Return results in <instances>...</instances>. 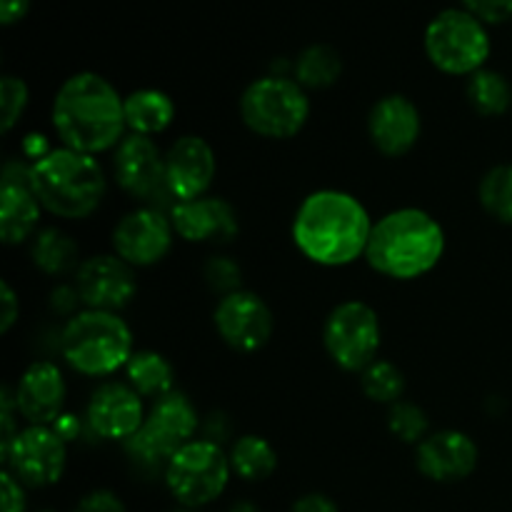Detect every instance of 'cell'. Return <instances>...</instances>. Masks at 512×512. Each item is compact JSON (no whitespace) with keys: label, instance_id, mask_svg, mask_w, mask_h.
<instances>
[{"label":"cell","instance_id":"cell-1","mask_svg":"<svg viewBox=\"0 0 512 512\" xmlns=\"http://www.w3.org/2000/svg\"><path fill=\"white\" fill-rule=\"evenodd\" d=\"M373 223L358 198L343 190L308 195L293 220V240L300 253L325 268H340L365 255Z\"/></svg>","mask_w":512,"mask_h":512},{"label":"cell","instance_id":"cell-2","mask_svg":"<svg viewBox=\"0 0 512 512\" xmlns=\"http://www.w3.org/2000/svg\"><path fill=\"white\" fill-rule=\"evenodd\" d=\"M50 118L65 148L88 155L118 148L128 128L123 98L98 73H75L65 80Z\"/></svg>","mask_w":512,"mask_h":512},{"label":"cell","instance_id":"cell-3","mask_svg":"<svg viewBox=\"0 0 512 512\" xmlns=\"http://www.w3.org/2000/svg\"><path fill=\"white\" fill-rule=\"evenodd\" d=\"M445 250V233L438 220L418 208H400L380 218L370 233V268L395 280H413L430 273Z\"/></svg>","mask_w":512,"mask_h":512},{"label":"cell","instance_id":"cell-4","mask_svg":"<svg viewBox=\"0 0 512 512\" xmlns=\"http://www.w3.org/2000/svg\"><path fill=\"white\" fill-rule=\"evenodd\" d=\"M30 165V183L48 213L65 220H83L103 203L105 173L93 155L63 145Z\"/></svg>","mask_w":512,"mask_h":512},{"label":"cell","instance_id":"cell-5","mask_svg":"<svg viewBox=\"0 0 512 512\" xmlns=\"http://www.w3.org/2000/svg\"><path fill=\"white\" fill-rule=\"evenodd\" d=\"M65 363L88 378H105L133 358V333L120 315L108 310H83L60 333Z\"/></svg>","mask_w":512,"mask_h":512},{"label":"cell","instance_id":"cell-6","mask_svg":"<svg viewBox=\"0 0 512 512\" xmlns=\"http://www.w3.org/2000/svg\"><path fill=\"white\" fill-rule=\"evenodd\" d=\"M198 425V413L183 393L163 395L153 403L143 428L125 440L130 463L143 473H158V470L165 473L170 458L193 440Z\"/></svg>","mask_w":512,"mask_h":512},{"label":"cell","instance_id":"cell-7","mask_svg":"<svg viewBox=\"0 0 512 512\" xmlns=\"http://www.w3.org/2000/svg\"><path fill=\"white\" fill-rule=\"evenodd\" d=\"M240 118L260 138H293L308 123L310 100L303 85L288 75H265L245 88Z\"/></svg>","mask_w":512,"mask_h":512},{"label":"cell","instance_id":"cell-8","mask_svg":"<svg viewBox=\"0 0 512 512\" xmlns=\"http://www.w3.org/2000/svg\"><path fill=\"white\" fill-rule=\"evenodd\" d=\"M233 475L230 455L213 440H190L170 458L163 478L170 495L185 508L195 510L215 503Z\"/></svg>","mask_w":512,"mask_h":512},{"label":"cell","instance_id":"cell-9","mask_svg":"<svg viewBox=\"0 0 512 512\" xmlns=\"http://www.w3.org/2000/svg\"><path fill=\"white\" fill-rule=\"evenodd\" d=\"M425 53L443 73L473 75L490 58V35L473 13L450 8L435 15L425 28Z\"/></svg>","mask_w":512,"mask_h":512},{"label":"cell","instance_id":"cell-10","mask_svg":"<svg viewBox=\"0 0 512 512\" xmlns=\"http://www.w3.org/2000/svg\"><path fill=\"white\" fill-rule=\"evenodd\" d=\"M323 343L338 368L348 373H363L378 360L380 320L368 303L348 300L328 315L323 328Z\"/></svg>","mask_w":512,"mask_h":512},{"label":"cell","instance_id":"cell-11","mask_svg":"<svg viewBox=\"0 0 512 512\" xmlns=\"http://www.w3.org/2000/svg\"><path fill=\"white\" fill-rule=\"evenodd\" d=\"M68 463L65 440L48 425H28L18 433L3 458L5 470L20 485L33 490L50 488L58 483Z\"/></svg>","mask_w":512,"mask_h":512},{"label":"cell","instance_id":"cell-12","mask_svg":"<svg viewBox=\"0 0 512 512\" xmlns=\"http://www.w3.org/2000/svg\"><path fill=\"white\" fill-rule=\"evenodd\" d=\"M173 220L163 210L145 205L125 215L113 230V248L130 268L160 263L173 248Z\"/></svg>","mask_w":512,"mask_h":512},{"label":"cell","instance_id":"cell-13","mask_svg":"<svg viewBox=\"0 0 512 512\" xmlns=\"http://www.w3.org/2000/svg\"><path fill=\"white\" fill-rule=\"evenodd\" d=\"M113 168L115 180L130 198L143 203H158L160 195L173 198L165 183V155L148 135H125L115 148Z\"/></svg>","mask_w":512,"mask_h":512},{"label":"cell","instance_id":"cell-14","mask_svg":"<svg viewBox=\"0 0 512 512\" xmlns=\"http://www.w3.org/2000/svg\"><path fill=\"white\" fill-rule=\"evenodd\" d=\"M215 328H218L223 343L238 353H255L265 348L273 338V313L260 295L250 290H235V293L220 298L215 308Z\"/></svg>","mask_w":512,"mask_h":512},{"label":"cell","instance_id":"cell-15","mask_svg":"<svg viewBox=\"0 0 512 512\" xmlns=\"http://www.w3.org/2000/svg\"><path fill=\"white\" fill-rule=\"evenodd\" d=\"M75 290L88 310H115L130 305L138 293L135 273L118 255H93L75 270Z\"/></svg>","mask_w":512,"mask_h":512},{"label":"cell","instance_id":"cell-16","mask_svg":"<svg viewBox=\"0 0 512 512\" xmlns=\"http://www.w3.org/2000/svg\"><path fill=\"white\" fill-rule=\"evenodd\" d=\"M33 165L10 160L0 178V238L5 245H20L40 223V200L30 183Z\"/></svg>","mask_w":512,"mask_h":512},{"label":"cell","instance_id":"cell-17","mask_svg":"<svg viewBox=\"0 0 512 512\" xmlns=\"http://www.w3.org/2000/svg\"><path fill=\"white\" fill-rule=\"evenodd\" d=\"M215 178V153L198 135L178 138L165 153V183L178 203L205 198Z\"/></svg>","mask_w":512,"mask_h":512},{"label":"cell","instance_id":"cell-18","mask_svg":"<svg viewBox=\"0 0 512 512\" xmlns=\"http://www.w3.org/2000/svg\"><path fill=\"white\" fill-rule=\"evenodd\" d=\"M85 420L98 438L125 443L143 428V398L125 383H103L90 398Z\"/></svg>","mask_w":512,"mask_h":512},{"label":"cell","instance_id":"cell-19","mask_svg":"<svg viewBox=\"0 0 512 512\" xmlns=\"http://www.w3.org/2000/svg\"><path fill=\"white\" fill-rule=\"evenodd\" d=\"M478 445L460 430L428 435L415 450L418 470L433 483H460L478 468Z\"/></svg>","mask_w":512,"mask_h":512},{"label":"cell","instance_id":"cell-20","mask_svg":"<svg viewBox=\"0 0 512 512\" xmlns=\"http://www.w3.org/2000/svg\"><path fill=\"white\" fill-rule=\"evenodd\" d=\"M423 130L418 105L405 95H385L368 115V133L375 148L388 158H400L415 148Z\"/></svg>","mask_w":512,"mask_h":512},{"label":"cell","instance_id":"cell-21","mask_svg":"<svg viewBox=\"0 0 512 512\" xmlns=\"http://www.w3.org/2000/svg\"><path fill=\"white\" fill-rule=\"evenodd\" d=\"M65 378L60 368L48 360H38L30 365L15 388L18 413L28 425H48L53 428L63 418L65 408Z\"/></svg>","mask_w":512,"mask_h":512},{"label":"cell","instance_id":"cell-22","mask_svg":"<svg viewBox=\"0 0 512 512\" xmlns=\"http://www.w3.org/2000/svg\"><path fill=\"white\" fill-rule=\"evenodd\" d=\"M175 233L188 243H230L238 235V215L223 198L175 203L170 210Z\"/></svg>","mask_w":512,"mask_h":512},{"label":"cell","instance_id":"cell-23","mask_svg":"<svg viewBox=\"0 0 512 512\" xmlns=\"http://www.w3.org/2000/svg\"><path fill=\"white\" fill-rule=\"evenodd\" d=\"M125 125L135 135H158L170 128L175 118V103L168 93L155 88H143L123 98Z\"/></svg>","mask_w":512,"mask_h":512},{"label":"cell","instance_id":"cell-24","mask_svg":"<svg viewBox=\"0 0 512 512\" xmlns=\"http://www.w3.org/2000/svg\"><path fill=\"white\" fill-rule=\"evenodd\" d=\"M128 385L140 395V398L160 400L163 395L173 393V365L155 350H140L125 365Z\"/></svg>","mask_w":512,"mask_h":512},{"label":"cell","instance_id":"cell-25","mask_svg":"<svg viewBox=\"0 0 512 512\" xmlns=\"http://www.w3.org/2000/svg\"><path fill=\"white\" fill-rule=\"evenodd\" d=\"M343 75V58L333 45H308L293 63V80L303 88L325 90Z\"/></svg>","mask_w":512,"mask_h":512},{"label":"cell","instance_id":"cell-26","mask_svg":"<svg viewBox=\"0 0 512 512\" xmlns=\"http://www.w3.org/2000/svg\"><path fill=\"white\" fill-rule=\"evenodd\" d=\"M230 468L245 483H260V480H268L275 473L278 453L260 435H243L230 450Z\"/></svg>","mask_w":512,"mask_h":512},{"label":"cell","instance_id":"cell-27","mask_svg":"<svg viewBox=\"0 0 512 512\" xmlns=\"http://www.w3.org/2000/svg\"><path fill=\"white\" fill-rule=\"evenodd\" d=\"M35 268L48 275H65L78 263V243L58 228H45L33 235L30 245Z\"/></svg>","mask_w":512,"mask_h":512},{"label":"cell","instance_id":"cell-28","mask_svg":"<svg viewBox=\"0 0 512 512\" xmlns=\"http://www.w3.org/2000/svg\"><path fill=\"white\" fill-rule=\"evenodd\" d=\"M465 93H468V100L475 113L485 115V118L508 113L512 105V88L508 80H505V75H500L498 70L480 68L478 73L470 75Z\"/></svg>","mask_w":512,"mask_h":512},{"label":"cell","instance_id":"cell-29","mask_svg":"<svg viewBox=\"0 0 512 512\" xmlns=\"http://www.w3.org/2000/svg\"><path fill=\"white\" fill-rule=\"evenodd\" d=\"M480 205L500 223L512 225V165H495L480 180Z\"/></svg>","mask_w":512,"mask_h":512},{"label":"cell","instance_id":"cell-30","mask_svg":"<svg viewBox=\"0 0 512 512\" xmlns=\"http://www.w3.org/2000/svg\"><path fill=\"white\" fill-rule=\"evenodd\" d=\"M360 385H363V393L373 403L395 405L398 400H403L405 393L403 373L393 363H388V360H375L373 365H368L360 373Z\"/></svg>","mask_w":512,"mask_h":512},{"label":"cell","instance_id":"cell-31","mask_svg":"<svg viewBox=\"0 0 512 512\" xmlns=\"http://www.w3.org/2000/svg\"><path fill=\"white\" fill-rule=\"evenodd\" d=\"M388 428L403 443H423L428 438L430 420L425 415V410H420L415 403L408 400H398L395 405H390L388 413Z\"/></svg>","mask_w":512,"mask_h":512},{"label":"cell","instance_id":"cell-32","mask_svg":"<svg viewBox=\"0 0 512 512\" xmlns=\"http://www.w3.org/2000/svg\"><path fill=\"white\" fill-rule=\"evenodd\" d=\"M25 105H28L25 80L15 78V75H3V80H0V128H3V133H10L18 125V120L25 113Z\"/></svg>","mask_w":512,"mask_h":512},{"label":"cell","instance_id":"cell-33","mask_svg":"<svg viewBox=\"0 0 512 512\" xmlns=\"http://www.w3.org/2000/svg\"><path fill=\"white\" fill-rule=\"evenodd\" d=\"M203 275L205 283L210 285V290L223 293L225 298V295L240 290V275L243 273H240V265L235 263V260L225 258V255H215V258H210L208 263H205Z\"/></svg>","mask_w":512,"mask_h":512},{"label":"cell","instance_id":"cell-34","mask_svg":"<svg viewBox=\"0 0 512 512\" xmlns=\"http://www.w3.org/2000/svg\"><path fill=\"white\" fill-rule=\"evenodd\" d=\"M463 5L483 23H505L512 18V0H463Z\"/></svg>","mask_w":512,"mask_h":512},{"label":"cell","instance_id":"cell-35","mask_svg":"<svg viewBox=\"0 0 512 512\" xmlns=\"http://www.w3.org/2000/svg\"><path fill=\"white\" fill-rule=\"evenodd\" d=\"M73 512H125V505L113 490H93L80 498Z\"/></svg>","mask_w":512,"mask_h":512},{"label":"cell","instance_id":"cell-36","mask_svg":"<svg viewBox=\"0 0 512 512\" xmlns=\"http://www.w3.org/2000/svg\"><path fill=\"white\" fill-rule=\"evenodd\" d=\"M0 495H3V512H25V485H20L8 470L0 475Z\"/></svg>","mask_w":512,"mask_h":512},{"label":"cell","instance_id":"cell-37","mask_svg":"<svg viewBox=\"0 0 512 512\" xmlns=\"http://www.w3.org/2000/svg\"><path fill=\"white\" fill-rule=\"evenodd\" d=\"M0 305H3V313H0V333H10V328L15 325L20 315V305H18V295L15 290L10 288L8 280L0 283Z\"/></svg>","mask_w":512,"mask_h":512},{"label":"cell","instance_id":"cell-38","mask_svg":"<svg viewBox=\"0 0 512 512\" xmlns=\"http://www.w3.org/2000/svg\"><path fill=\"white\" fill-rule=\"evenodd\" d=\"M293 512H340V510L328 495L310 493V495H303V498L293 505Z\"/></svg>","mask_w":512,"mask_h":512},{"label":"cell","instance_id":"cell-39","mask_svg":"<svg viewBox=\"0 0 512 512\" xmlns=\"http://www.w3.org/2000/svg\"><path fill=\"white\" fill-rule=\"evenodd\" d=\"M30 8V0H0V23L13 25L25 18Z\"/></svg>","mask_w":512,"mask_h":512},{"label":"cell","instance_id":"cell-40","mask_svg":"<svg viewBox=\"0 0 512 512\" xmlns=\"http://www.w3.org/2000/svg\"><path fill=\"white\" fill-rule=\"evenodd\" d=\"M230 512H260V510L255 508L253 503H248V500H243V503H235L233 508H230Z\"/></svg>","mask_w":512,"mask_h":512},{"label":"cell","instance_id":"cell-41","mask_svg":"<svg viewBox=\"0 0 512 512\" xmlns=\"http://www.w3.org/2000/svg\"><path fill=\"white\" fill-rule=\"evenodd\" d=\"M38 512H55V510H48V508H45V510H38Z\"/></svg>","mask_w":512,"mask_h":512},{"label":"cell","instance_id":"cell-42","mask_svg":"<svg viewBox=\"0 0 512 512\" xmlns=\"http://www.w3.org/2000/svg\"><path fill=\"white\" fill-rule=\"evenodd\" d=\"M180 512H193V510H180Z\"/></svg>","mask_w":512,"mask_h":512}]
</instances>
